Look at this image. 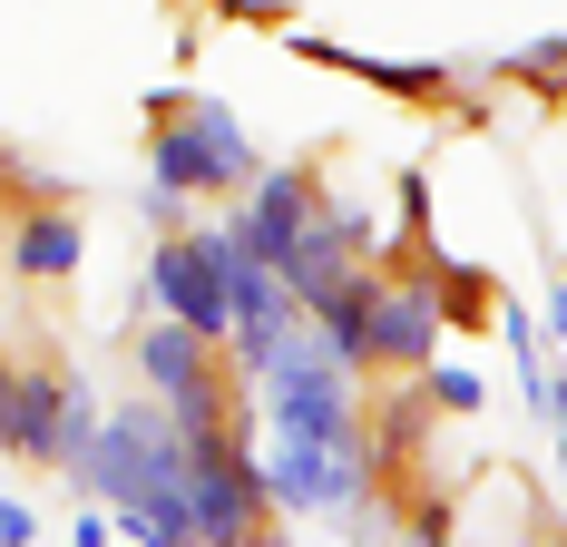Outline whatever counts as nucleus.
Listing matches in <instances>:
<instances>
[{
    "label": "nucleus",
    "mask_w": 567,
    "mask_h": 547,
    "mask_svg": "<svg viewBox=\"0 0 567 547\" xmlns=\"http://www.w3.org/2000/svg\"><path fill=\"white\" fill-rule=\"evenodd\" d=\"M255 176H265V147L226 99H196V89L147 99V186H176L186 206H235Z\"/></svg>",
    "instance_id": "nucleus-1"
},
{
    "label": "nucleus",
    "mask_w": 567,
    "mask_h": 547,
    "mask_svg": "<svg viewBox=\"0 0 567 547\" xmlns=\"http://www.w3.org/2000/svg\"><path fill=\"white\" fill-rule=\"evenodd\" d=\"M255 421L275 440H313V450H362V372H342L333 352L313 342V323L284 342V362L245 391Z\"/></svg>",
    "instance_id": "nucleus-2"
},
{
    "label": "nucleus",
    "mask_w": 567,
    "mask_h": 547,
    "mask_svg": "<svg viewBox=\"0 0 567 547\" xmlns=\"http://www.w3.org/2000/svg\"><path fill=\"white\" fill-rule=\"evenodd\" d=\"M255 469H265L275 518H333V528H362V538H372V489H382L372 440H362V450H313V440L255 431Z\"/></svg>",
    "instance_id": "nucleus-3"
},
{
    "label": "nucleus",
    "mask_w": 567,
    "mask_h": 547,
    "mask_svg": "<svg viewBox=\"0 0 567 547\" xmlns=\"http://www.w3.org/2000/svg\"><path fill=\"white\" fill-rule=\"evenodd\" d=\"M275 528V498L255 469V431L186 440V538L196 547H255Z\"/></svg>",
    "instance_id": "nucleus-4"
},
{
    "label": "nucleus",
    "mask_w": 567,
    "mask_h": 547,
    "mask_svg": "<svg viewBox=\"0 0 567 547\" xmlns=\"http://www.w3.org/2000/svg\"><path fill=\"white\" fill-rule=\"evenodd\" d=\"M441 303H431V283H421V255H401L382 245V293H372V342H362V372H382V382H421L431 362H441Z\"/></svg>",
    "instance_id": "nucleus-5"
},
{
    "label": "nucleus",
    "mask_w": 567,
    "mask_h": 547,
    "mask_svg": "<svg viewBox=\"0 0 567 547\" xmlns=\"http://www.w3.org/2000/svg\"><path fill=\"white\" fill-rule=\"evenodd\" d=\"M147 313H167V323H186L196 342H216V352H226L235 293H226V255H216L206 216L186 225V235H157V255H147Z\"/></svg>",
    "instance_id": "nucleus-6"
},
{
    "label": "nucleus",
    "mask_w": 567,
    "mask_h": 547,
    "mask_svg": "<svg viewBox=\"0 0 567 547\" xmlns=\"http://www.w3.org/2000/svg\"><path fill=\"white\" fill-rule=\"evenodd\" d=\"M293 59H313V69H342V79H362V89H382V99H411V109H441L460 89L451 59H372V50H342L323 30H303V40H284Z\"/></svg>",
    "instance_id": "nucleus-7"
},
{
    "label": "nucleus",
    "mask_w": 567,
    "mask_h": 547,
    "mask_svg": "<svg viewBox=\"0 0 567 547\" xmlns=\"http://www.w3.org/2000/svg\"><path fill=\"white\" fill-rule=\"evenodd\" d=\"M0 265L20 274V283H69V274L89 265V206H30V216H10Z\"/></svg>",
    "instance_id": "nucleus-8"
},
{
    "label": "nucleus",
    "mask_w": 567,
    "mask_h": 547,
    "mask_svg": "<svg viewBox=\"0 0 567 547\" xmlns=\"http://www.w3.org/2000/svg\"><path fill=\"white\" fill-rule=\"evenodd\" d=\"M127 362H137L147 401H186V391L206 382V372H216L226 352H216V342H196L186 323H167V313H147V332H137V352H127Z\"/></svg>",
    "instance_id": "nucleus-9"
},
{
    "label": "nucleus",
    "mask_w": 567,
    "mask_h": 547,
    "mask_svg": "<svg viewBox=\"0 0 567 547\" xmlns=\"http://www.w3.org/2000/svg\"><path fill=\"white\" fill-rule=\"evenodd\" d=\"M421 283H431V303H441V323H499V283H489V265H460V255H441V245H421Z\"/></svg>",
    "instance_id": "nucleus-10"
},
{
    "label": "nucleus",
    "mask_w": 567,
    "mask_h": 547,
    "mask_svg": "<svg viewBox=\"0 0 567 547\" xmlns=\"http://www.w3.org/2000/svg\"><path fill=\"white\" fill-rule=\"evenodd\" d=\"M499 79H509V89H538V99H567V30H538L528 50H509Z\"/></svg>",
    "instance_id": "nucleus-11"
},
{
    "label": "nucleus",
    "mask_w": 567,
    "mask_h": 547,
    "mask_svg": "<svg viewBox=\"0 0 567 547\" xmlns=\"http://www.w3.org/2000/svg\"><path fill=\"white\" fill-rule=\"evenodd\" d=\"M421 391H431V411H441V421H480V411H489V382H480L470 362H451V352L421 372Z\"/></svg>",
    "instance_id": "nucleus-12"
},
{
    "label": "nucleus",
    "mask_w": 567,
    "mask_h": 547,
    "mask_svg": "<svg viewBox=\"0 0 567 547\" xmlns=\"http://www.w3.org/2000/svg\"><path fill=\"white\" fill-rule=\"evenodd\" d=\"M401 547H460V508L451 498H401Z\"/></svg>",
    "instance_id": "nucleus-13"
},
{
    "label": "nucleus",
    "mask_w": 567,
    "mask_h": 547,
    "mask_svg": "<svg viewBox=\"0 0 567 547\" xmlns=\"http://www.w3.org/2000/svg\"><path fill=\"white\" fill-rule=\"evenodd\" d=\"M392 196H401L392 245H401V255H421V245H431V176H421V166H401V176H392Z\"/></svg>",
    "instance_id": "nucleus-14"
},
{
    "label": "nucleus",
    "mask_w": 567,
    "mask_h": 547,
    "mask_svg": "<svg viewBox=\"0 0 567 547\" xmlns=\"http://www.w3.org/2000/svg\"><path fill=\"white\" fill-rule=\"evenodd\" d=\"M137 216H147V235H186V225H196V206H186L176 186H147V196H137Z\"/></svg>",
    "instance_id": "nucleus-15"
},
{
    "label": "nucleus",
    "mask_w": 567,
    "mask_h": 547,
    "mask_svg": "<svg viewBox=\"0 0 567 547\" xmlns=\"http://www.w3.org/2000/svg\"><path fill=\"white\" fill-rule=\"evenodd\" d=\"M0 547H40V508L30 498H0Z\"/></svg>",
    "instance_id": "nucleus-16"
},
{
    "label": "nucleus",
    "mask_w": 567,
    "mask_h": 547,
    "mask_svg": "<svg viewBox=\"0 0 567 547\" xmlns=\"http://www.w3.org/2000/svg\"><path fill=\"white\" fill-rule=\"evenodd\" d=\"M538 332L567 352V274H548V303H538Z\"/></svg>",
    "instance_id": "nucleus-17"
},
{
    "label": "nucleus",
    "mask_w": 567,
    "mask_h": 547,
    "mask_svg": "<svg viewBox=\"0 0 567 547\" xmlns=\"http://www.w3.org/2000/svg\"><path fill=\"white\" fill-rule=\"evenodd\" d=\"M69 547H117V528H109V508H79V518H69Z\"/></svg>",
    "instance_id": "nucleus-18"
},
{
    "label": "nucleus",
    "mask_w": 567,
    "mask_h": 547,
    "mask_svg": "<svg viewBox=\"0 0 567 547\" xmlns=\"http://www.w3.org/2000/svg\"><path fill=\"white\" fill-rule=\"evenodd\" d=\"M20 372H30V362L0 352V440H10V421H20Z\"/></svg>",
    "instance_id": "nucleus-19"
},
{
    "label": "nucleus",
    "mask_w": 567,
    "mask_h": 547,
    "mask_svg": "<svg viewBox=\"0 0 567 547\" xmlns=\"http://www.w3.org/2000/svg\"><path fill=\"white\" fill-rule=\"evenodd\" d=\"M255 547H293V538H284V518H275V528H265V538H255Z\"/></svg>",
    "instance_id": "nucleus-20"
},
{
    "label": "nucleus",
    "mask_w": 567,
    "mask_h": 547,
    "mask_svg": "<svg viewBox=\"0 0 567 547\" xmlns=\"http://www.w3.org/2000/svg\"><path fill=\"white\" fill-rule=\"evenodd\" d=\"M538 547H567V528H548V538H538Z\"/></svg>",
    "instance_id": "nucleus-21"
},
{
    "label": "nucleus",
    "mask_w": 567,
    "mask_h": 547,
    "mask_svg": "<svg viewBox=\"0 0 567 547\" xmlns=\"http://www.w3.org/2000/svg\"><path fill=\"white\" fill-rule=\"evenodd\" d=\"M0 283H10V274H0ZM0 303H10V293H0Z\"/></svg>",
    "instance_id": "nucleus-22"
}]
</instances>
